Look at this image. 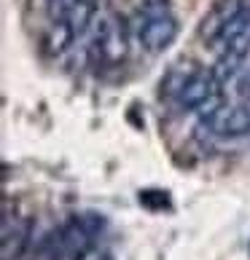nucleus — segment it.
<instances>
[{
	"mask_svg": "<svg viewBox=\"0 0 250 260\" xmlns=\"http://www.w3.org/2000/svg\"><path fill=\"white\" fill-rule=\"evenodd\" d=\"M100 260H110V257H100Z\"/></svg>",
	"mask_w": 250,
	"mask_h": 260,
	"instance_id": "11",
	"label": "nucleus"
},
{
	"mask_svg": "<svg viewBox=\"0 0 250 260\" xmlns=\"http://www.w3.org/2000/svg\"><path fill=\"white\" fill-rule=\"evenodd\" d=\"M180 35V22L167 6H143L134 38L148 54H164Z\"/></svg>",
	"mask_w": 250,
	"mask_h": 260,
	"instance_id": "3",
	"label": "nucleus"
},
{
	"mask_svg": "<svg viewBox=\"0 0 250 260\" xmlns=\"http://www.w3.org/2000/svg\"><path fill=\"white\" fill-rule=\"evenodd\" d=\"M137 199H140V204L146 207V209H153V212L170 209V193H167V190H153V188H148V190H140Z\"/></svg>",
	"mask_w": 250,
	"mask_h": 260,
	"instance_id": "9",
	"label": "nucleus"
},
{
	"mask_svg": "<svg viewBox=\"0 0 250 260\" xmlns=\"http://www.w3.org/2000/svg\"><path fill=\"white\" fill-rule=\"evenodd\" d=\"M234 94L237 100H250V67H242L234 78Z\"/></svg>",
	"mask_w": 250,
	"mask_h": 260,
	"instance_id": "10",
	"label": "nucleus"
},
{
	"mask_svg": "<svg viewBox=\"0 0 250 260\" xmlns=\"http://www.w3.org/2000/svg\"><path fill=\"white\" fill-rule=\"evenodd\" d=\"M105 231V217L97 212H75L38 244L41 260H86Z\"/></svg>",
	"mask_w": 250,
	"mask_h": 260,
	"instance_id": "1",
	"label": "nucleus"
},
{
	"mask_svg": "<svg viewBox=\"0 0 250 260\" xmlns=\"http://www.w3.org/2000/svg\"><path fill=\"white\" fill-rule=\"evenodd\" d=\"M89 56L97 67H116L127 56V27L119 16H102L94 22V38L89 46Z\"/></svg>",
	"mask_w": 250,
	"mask_h": 260,
	"instance_id": "5",
	"label": "nucleus"
},
{
	"mask_svg": "<svg viewBox=\"0 0 250 260\" xmlns=\"http://www.w3.org/2000/svg\"><path fill=\"white\" fill-rule=\"evenodd\" d=\"M220 94H224V83L218 81L213 67H207V70H191L186 83L175 94V102H178V108H183L188 113L205 115L210 110H215L218 105H224Z\"/></svg>",
	"mask_w": 250,
	"mask_h": 260,
	"instance_id": "4",
	"label": "nucleus"
},
{
	"mask_svg": "<svg viewBox=\"0 0 250 260\" xmlns=\"http://www.w3.org/2000/svg\"><path fill=\"white\" fill-rule=\"evenodd\" d=\"M215 46H218V59L213 64V73L226 86L229 81H234L239 75L250 54V6H242L229 19L218 35Z\"/></svg>",
	"mask_w": 250,
	"mask_h": 260,
	"instance_id": "2",
	"label": "nucleus"
},
{
	"mask_svg": "<svg viewBox=\"0 0 250 260\" xmlns=\"http://www.w3.org/2000/svg\"><path fill=\"white\" fill-rule=\"evenodd\" d=\"M73 43H75V35L70 32V27H67L65 22H51L49 30H46V35H43V49L49 51L51 56L67 51Z\"/></svg>",
	"mask_w": 250,
	"mask_h": 260,
	"instance_id": "8",
	"label": "nucleus"
},
{
	"mask_svg": "<svg viewBox=\"0 0 250 260\" xmlns=\"http://www.w3.org/2000/svg\"><path fill=\"white\" fill-rule=\"evenodd\" d=\"M33 239V223L27 217H3V239H0V255L3 260H19Z\"/></svg>",
	"mask_w": 250,
	"mask_h": 260,
	"instance_id": "7",
	"label": "nucleus"
},
{
	"mask_svg": "<svg viewBox=\"0 0 250 260\" xmlns=\"http://www.w3.org/2000/svg\"><path fill=\"white\" fill-rule=\"evenodd\" d=\"M199 132L215 140H237L250 134V100H237L232 105H218L215 110L199 118Z\"/></svg>",
	"mask_w": 250,
	"mask_h": 260,
	"instance_id": "6",
	"label": "nucleus"
}]
</instances>
